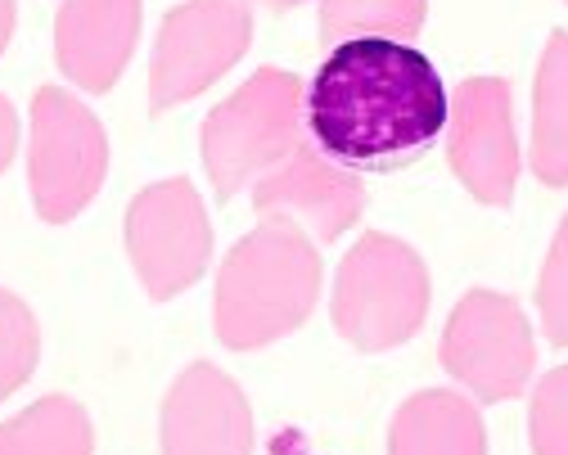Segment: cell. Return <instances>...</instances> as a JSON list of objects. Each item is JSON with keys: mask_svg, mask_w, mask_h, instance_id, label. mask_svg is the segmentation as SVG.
Here are the masks:
<instances>
[{"mask_svg": "<svg viewBox=\"0 0 568 455\" xmlns=\"http://www.w3.org/2000/svg\"><path fill=\"white\" fill-rule=\"evenodd\" d=\"M447 87L410 41H343L307 87V131L338 163H384L447 127Z\"/></svg>", "mask_w": 568, "mask_h": 455, "instance_id": "1", "label": "cell"}, {"mask_svg": "<svg viewBox=\"0 0 568 455\" xmlns=\"http://www.w3.org/2000/svg\"><path fill=\"white\" fill-rule=\"evenodd\" d=\"M321 293V257L290 216L240 240L217 275V338L235 352L266 347L298 330Z\"/></svg>", "mask_w": 568, "mask_h": 455, "instance_id": "2", "label": "cell"}, {"mask_svg": "<svg viewBox=\"0 0 568 455\" xmlns=\"http://www.w3.org/2000/svg\"><path fill=\"white\" fill-rule=\"evenodd\" d=\"M307 127V87L294 72L262 68L212 109L203 127V168L212 176L217 199L240 194V185L262 172L280 168L303 149Z\"/></svg>", "mask_w": 568, "mask_h": 455, "instance_id": "3", "label": "cell"}, {"mask_svg": "<svg viewBox=\"0 0 568 455\" xmlns=\"http://www.w3.org/2000/svg\"><path fill=\"white\" fill-rule=\"evenodd\" d=\"M424 312H429V271L415 249L393 235H366L343 257L334 280V325L352 347H397L419 330Z\"/></svg>", "mask_w": 568, "mask_h": 455, "instance_id": "4", "label": "cell"}, {"mask_svg": "<svg viewBox=\"0 0 568 455\" xmlns=\"http://www.w3.org/2000/svg\"><path fill=\"white\" fill-rule=\"evenodd\" d=\"M109 144L95 113L59 87H41L32 100V159L28 185L41 221H73L100 190Z\"/></svg>", "mask_w": 568, "mask_h": 455, "instance_id": "5", "label": "cell"}, {"mask_svg": "<svg viewBox=\"0 0 568 455\" xmlns=\"http://www.w3.org/2000/svg\"><path fill=\"white\" fill-rule=\"evenodd\" d=\"M253 37L248 0H185L168 14L154 63H150V104L176 109L203 95L217 78L240 63Z\"/></svg>", "mask_w": 568, "mask_h": 455, "instance_id": "6", "label": "cell"}, {"mask_svg": "<svg viewBox=\"0 0 568 455\" xmlns=\"http://www.w3.org/2000/svg\"><path fill=\"white\" fill-rule=\"evenodd\" d=\"M532 361V330L515 297L487 289L460 297L443 334V365L452 378H460L483 402H506L528 388Z\"/></svg>", "mask_w": 568, "mask_h": 455, "instance_id": "7", "label": "cell"}, {"mask_svg": "<svg viewBox=\"0 0 568 455\" xmlns=\"http://www.w3.org/2000/svg\"><path fill=\"white\" fill-rule=\"evenodd\" d=\"M126 253L154 302L190 289L207 271L212 231L190 181H159L126 208Z\"/></svg>", "mask_w": 568, "mask_h": 455, "instance_id": "8", "label": "cell"}, {"mask_svg": "<svg viewBox=\"0 0 568 455\" xmlns=\"http://www.w3.org/2000/svg\"><path fill=\"white\" fill-rule=\"evenodd\" d=\"M447 159L456 176L483 203H510L519 181V144L510 122V87L496 78H474L460 87Z\"/></svg>", "mask_w": 568, "mask_h": 455, "instance_id": "9", "label": "cell"}, {"mask_svg": "<svg viewBox=\"0 0 568 455\" xmlns=\"http://www.w3.org/2000/svg\"><path fill=\"white\" fill-rule=\"evenodd\" d=\"M163 455H253L248 397L217 365H190L163 406Z\"/></svg>", "mask_w": 568, "mask_h": 455, "instance_id": "10", "label": "cell"}, {"mask_svg": "<svg viewBox=\"0 0 568 455\" xmlns=\"http://www.w3.org/2000/svg\"><path fill=\"white\" fill-rule=\"evenodd\" d=\"M140 37V0H63L54 19V59L68 82L104 95L131 63Z\"/></svg>", "mask_w": 568, "mask_h": 455, "instance_id": "11", "label": "cell"}, {"mask_svg": "<svg viewBox=\"0 0 568 455\" xmlns=\"http://www.w3.org/2000/svg\"><path fill=\"white\" fill-rule=\"evenodd\" d=\"M362 194L366 190L352 172L298 149L294 159H284L280 168H271V176L257 181L253 203L257 212H298L316 225L321 240H338L362 216Z\"/></svg>", "mask_w": 568, "mask_h": 455, "instance_id": "12", "label": "cell"}, {"mask_svg": "<svg viewBox=\"0 0 568 455\" xmlns=\"http://www.w3.org/2000/svg\"><path fill=\"white\" fill-rule=\"evenodd\" d=\"M483 451L487 437L478 411L447 388L415 393L397 411L388 437V455H483Z\"/></svg>", "mask_w": 568, "mask_h": 455, "instance_id": "13", "label": "cell"}, {"mask_svg": "<svg viewBox=\"0 0 568 455\" xmlns=\"http://www.w3.org/2000/svg\"><path fill=\"white\" fill-rule=\"evenodd\" d=\"M532 113V172L546 185H568V32L546 41Z\"/></svg>", "mask_w": 568, "mask_h": 455, "instance_id": "14", "label": "cell"}, {"mask_svg": "<svg viewBox=\"0 0 568 455\" xmlns=\"http://www.w3.org/2000/svg\"><path fill=\"white\" fill-rule=\"evenodd\" d=\"M91 419L68 397H41L0 424V455H91Z\"/></svg>", "mask_w": 568, "mask_h": 455, "instance_id": "15", "label": "cell"}, {"mask_svg": "<svg viewBox=\"0 0 568 455\" xmlns=\"http://www.w3.org/2000/svg\"><path fill=\"white\" fill-rule=\"evenodd\" d=\"M424 28V0H321V37L343 41H410Z\"/></svg>", "mask_w": 568, "mask_h": 455, "instance_id": "16", "label": "cell"}, {"mask_svg": "<svg viewBox=\"0 0 568 455\" xmlns=\"http://www.w3.org/2000/svg\"><path fill=\"white\" fill-rule=\"evenodd\" d=\"M37 352H41L37 316L28 312L23 297H14L10 289H0V402L28 384V374L37 365Z\"/></svg>", "mask_w": 568, "mask_h": 455, "instance_id": "17", "label": "cell"}, {"mask_svg": "<svg viewBox=\"0 0 568 455\" xmlns=\"http://www.w3.org/2000/svg\"><path fill=\"white\" fill-rule=\"evenodd\" d=\"M532 455H568V365L550 370L532 397Z\"/></svg>", "mask_w": 568, "mask_h": 455, "instance_id": "18", "label": "cell"}, {"mask_svg": "<svg viewBox=\"0 0 568 455\" xmlns=\"http://www.w3.org/2000/svg\"><path fill=\"white\" fill-rule=\"evenodd\" d=\"M537 302H541L546 338H550L555 347H568V216H564L559 235H555V244H550V257H546V266H541Z\"/></svg>", "mask_w": 568, "mask_h": 455, "instance_id": "19", "label": "cell"}, {"mask_svg": "<svg viewBox=\"0 0 568 455\" xmlns=\"http://www.w3.org/2000/svg\"><path fill=\"white\" fill-rule=\"evenodd\" d=\"M14 149H19V113H14V104L6 95H0V172L10 168Z\"/></svg>", "mask_w": 568, "mask_h": 455, "instance_id": "20", "label": "cell"}, {"mask_svg": "<svg viewBox=\"0 0 568 455\" xmlns=\"http://www.w3.org/2000/svg\"><path fill=\"white\" fill-rule=\"evenodd\" d=\"M10 32H14V0H0V54L10 46Z\"/></svg>", "mask_w": 568, "mask_h": 455, "instance_id": "21", "label": "cell"}, {"mask_svg": "<svg viewBox=\"0 0 568 455\" xmlns=\"http://www.w3.org/2000/svg\"><path fill=\"white\" fill-rule=\"evenodd\" d=\"M266 6H275V10H284V6H303V0H266Z\"/></svg>", "mask_w": 568, "mask_h": 455, "instance_id": "22", "label": "cell"}]
</instances>
